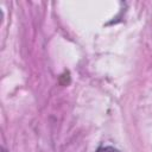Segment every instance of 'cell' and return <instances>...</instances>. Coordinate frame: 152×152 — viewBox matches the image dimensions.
I'll return each mask as SVG.
<instances>
[{
  "label": "cell",
  "mask_w": 152,
  "mask_h": 152,
  "mask_svg": "<svg viewBox=\"0 0 152 152\" xmlns=\"http://www.w3.org/2000/svg\"><path fill=\"white\" fill-rule=\"evenodd\" d=\"M1 151H2V152H6V150H5V148H2V150H1Z\"/></svg>",
  "instance_id": "obj_2"
},
{
  "label": "cell",
  "mask_w": 152,
  "mask_h": 152,
  "mask_svg": "<svg viewBox=\"0 0 152 152\" xmlns=\"http://www.w3.org/2000/svg\"><path fill=\"white\" fill-rule=\"evenodd\" d=\"M96 152H120L118 148L112 147V146H104V147H100L96 150Z\"/></svg>",
  "instance_id": "obj_1"
}]
</instances>
